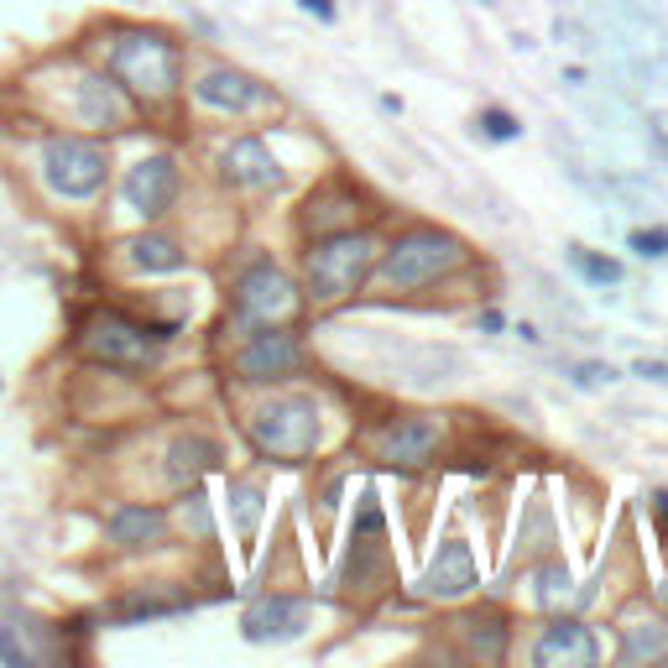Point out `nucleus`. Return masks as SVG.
Returning <instances> with one entry per match:
<instances>
[{
  "label": "nucleus",
  "instance_id": "32",
  "mask_svg": "<svg viewBox=\"0 0 668 668\" xmlns=\"http://www.w3.org/2000/svg\"><path fill=\"white\" fill-rule=\"evenodd\" d=\"M303 11H313L319 22H334V0H298Z\"/></svg>",
  "mask_w": 668,
  "mask_h": 668
},
{
  "label": "nucleus",
  "instance_id": "26",
  "mask_svg": "<svg viewBox=\"0 0 668 668\" xmlns=\"http://www.w3.org/2000/svg\"><path fill=\"white\" fill-rule=\"evenodd\" d=\"M0 664H11V668L37 664V658H32V647L22 643V627H0Z\"/></svg>",
  "mask_w": 668,
  "mask_h": 668
},
{
  "label": "nucleus",
  "instance_id": "9",
  "mask_svg": "<svg viewBox=\"0 0 668 668\" xmlns=\"http://www.w3.org/2000/svg\"><path fill=\"white\" fill-rule=\"evenodd\" d=\"M596 658H600L596 632L574 617H559L553 627H544V637L533 647V664L538 668H596Z\"/></svg>",
  "mask_w": 668,
  "mask_h": 668
},
{
  "label": "nucleus",
  "instance_id": "10",
  "mask_svg": "<svg viewBox=\"0 0 668 668\" xmlns=\"http://www.w3.org/2000/svg\"><path fill=\"white\" fill-rule=\"evenodd\" d=\"M172 199H178V167H172V157H142L126 172V204L142 219H157Z\"/></svg>",
  "mask_w": 668,
  "mask_h": 668
},
{
  "label": "nucleus",
  "instance_id": "11",
  "mask_svg": "<svg viewBox=\"0 0 668 668\" xmlns=\"http://www.w3.org/2000/svg\"><path fill=\"white\" fill-rule=\"evenodd\" d=\"M439 418H397L392 429L382 433V460L392 470H424L439 450Z\"/></svg>",
  "mask_w": 668,
  "mask_h": 668
},
{
  "label": "nucleus",
  "instance_id": "21",
  "mask_svg": "<svg viewBox=\"0 0 668 668\" xmlns=\"http://www.w3.org/2000/svg\"><path fill=\"white\" fill-rule=\"evenodd\" d=\"M668 653V632L658 621H637L627 627V643H621V664H637V658H664Z\"/></svg>",
  "mask_w": 668,
  "mask_h": 668
},
{
  "label": "nucleus",
  "instance_id": "3",
  "mask_svg": "<svg viewBox=\"0 0 668 668\" xmlns=\"http://www.w3.org/2000/svg\"><path fill=\"white\" fill-rule=\"evenodd\" d=\"M309 287L319 303H339V298H350L360 283H366V272L377 266V240L371 236H356V230H339V236L319 240L309 246Z\"/></svg>",
  "mask_w": 668,
  "mask_h": 668
},
{
  "label": "nucleus",
  "instance_id": "5",
  "mask_svg": "<svg viewBox=\"0 0 668 668\" xmlns=\"http://www.w3.org/2000/svg\"><path fill=\"white\" fill-rule=\"evenodd\" d=\"M251 439L272 460H303V454H313V444H319V407H313V397H272L251 418Z\"/></svg>",
  "mask_w": 668,
  "mask_h": 668
},
{
  "label": "nucleus",
  "instance_id": "23",
  "mask_svg": "<svg viewBox=\"0 0 668 668\" xmlns=\"http://www.w3.org/2000/svg\"><path fill=\"white\" fill-rule=\"evenodd\" d=\"M476 126H480V136H491V142H517L523 136V120L512 116V110H501V105H486Z\"/></svg>",
  "mask_w": 668,
  "mask_h": 668
},
{
  "label": "nucleus",
  "instance_id": "19",
  "mask_svg": "<svg viewBox=\"0 0 668 668\" xmlns=\"http://www.w3.org/2000/svg\"><path fill=\"white\" fill-rule=\"evenodd\" d=\"M126 251H131V262L142 266V272H178L183 266L178 240H167V236H136Z\"/></svg>",
  "mask_w": 668,
  "mask_h": 668
},
{
  "label": "nucleus",
  "instance_id": "30",
  "mask_svg": "<svg viewBox=\"0 0 668 668\" xmlns=\"http://www.w3.org/2000/svg\"><path fill=\"white\" fill-rule=\"evenodd\" d=\"M632 377H643V382L668 386V360H647V356H637V360H632Z\"/></svg>",
  "mask_w": 668,
  "mask_h": 668
},
{
  "label": "nucleus",
  "instance_id": "6",
  "mask_svg": "<svg viewBox=\"0 0 668 668\" xmlns=\"http://www.w3.org/2000/svg\"><path fill=\"white\" fill-rule=\"evenodd\" d=\"M43 167H48V183L63 193V199H90V193H99V183H105L110 157H105V146L90 142V136H52V142L43 146Z\"/></svg>",
  "mask_w": 668,
  "mask_h": 668
},
{
  "label": "nucleus",
  "instance_id": "2",
  "mask_svg": "<svg viewBox=\"0 0 668 668\" xmlns=\"http://www.w3.org/2000/svg\"><path fill=\"white\" fill-rule=\"evenodd\" d=\"M167 339V330H152L142 319H131V313L120 309H99L84 319V330H79V350L99 366H126V371H142L157 360V345Z\"/></svg>",
  "mask_w": 668,
  "mask_h": 668
},
{
  "label": "nucleus",
  "instance_id": "15",
  "mask_svg": "<svg viewBox=\"0 0 668 668\" xmlns=\"http://www.w3.org/2000/svg\"><path fill=\"white\" fill-rule=\"evenodd\" d=\"M225 178L240 189H283V167L257 136H240V142L225 146Z\"/></svg>",
  "mask_w": 668,
  "mask_h": 668
},
{
  "label": "nucleus",
  "instance_id": "31",
  "mask_svg": "<svg viewBox=\"0 0 668 668\" xmlns=\"http://www.w3.org/2000/svg\"><path fill=\"white\" fill-rule=\"evenodd\" d=\"M653 512H658V544L668 549V491H658V497H653Z\"/></svg>",
  "mask_w": 668,
  "mask_h": 668
},
{
  "label": "nucleus",
  "instance_id": "28",
  "mask_svg": "<svg viewBox=\"0 0 668 668\" xmlns=\"http://www.w3.org/2000/svg\"><path fill=\"white\" fill-rule=\"evenodd\" d=\"M564 596H570V574L559 570V564H549V570L538 574V600H544V606H559Z\"/></svg>",
  "mask_w": 668,
  "mask_h": 668
},
{
  "label": "nucleus",
  "instance_id": "16",
  "mask_svg": "<svg viewBox=\"0 0 668 668\" xmlns=\"http://www.w3.org/2000/svg\"><path fill=\"white\" fill-rule=\"evenodd\" d=\"M167 533V512L163 506H120L116 517H110V538H116L120 549H146V544H157Z\"/></svg>",
  "mask_w": 668,
  "mask_h": 668
},
{
  "label": "nucleus",
  "instance_id": "13",
  "mask_svg": "<svg viewBox=\"0 0 668 668\" xmlns=\"http://www.w3.org/2000/svg\"><path fill=\"white\" fill-rule=\"evenodd\" d=\"M246 637L251 643H272V637H298L303 627H309V600L298 596H266L257 600L251 611H246Z\"/></svg>",
  "mask_w": 668,
  "mask_h": 668
},
{
  "label": "nucleus",
  "instance_id": "1",
  "mask_svg": "<svg viewBox=\"0 0 668 668\" xmlns=\"http://www.w3.org/2000/svg\"><path fill=\"white\" fill-rule=\"evenodd\" d=\"M110 69H116L120 84H126L131 95H142L146 105L172 99L178 84H183V58H178V48L167 43L163 32H146V26L120 32L116 48H110Z\"/></svg>",
  "mask_w": 668,
  "mask_h": 668
},
{
  "label": "nucleus",
  "instance_id": "14",
  "mask_svg": "<svg viewBox=\"0 0 668 668\" xmlns=\"http://www.w3.org/2000/svg\"><path fill=\"white\" fill-rule=\"evenodd\" d=\"M465 591H476V553H470V544L450 538L439 549V559L429 564V574H424V596L454 600V596H465Z\"/></svg>",
  "mask_w": 668,
  "mask_h": 668
},
{
  "label": "nucleus",
  "instance_id": "17",
  "mask_svg": "<svg viewBox=\"0 0 668 668\" xmlns=\"http://www.w3.org/2000/svg\"><path fill=\"white\" fill-rule=\"evenodd\" d=\"M79 116H84V126H120L126 120L120 84H110V79H84L79 84Z\"/></svg>",
  "mask_w": 668,
  "mask_h": 668
},
{
  "label": "nucleus",
  "instance_id": "20",
  "mask_svg": "<svg viewBox=\"0 0 668 668\" xmlns=\"http://www.w3.org/2000/svg\"><path fill=\"white\" fill-rule=\"evenodd\" d=\"M570 266L591 287H617L621 283V262H617V257H600V251H591V246H570Z\"/></svg>",
  "mask_w": 668,
  "mask_h": 668
},
{
  "label": "nucleus",
  "instance_id": "24",
  "mask_svg": "<svg viewBox=\"0 0 668 668\" xmlns=\"http://www.w3.org/2000/svg\"><path fill=\"white\" fill-rule=\"evenodd\" d=\"M465 627H470V643H476L480 658H491V664H497V658H501V643H506V627H501L497 617H486V621H465Z\"/></svg>",
  "mask_w": 668,
  "mask_h": 668
},
{
  "label": "nucleus",
  "instance_id": "25",
  "mask_svg": "<svg viewBox=\"0 0 668 668\" xmlns=\"http://www.w3.org/2000/svg\"><path fill=\"white\" fill-rule=\"evenodd\" d=\"M627 246H632L643 262H664V257H668V230H664V225H653V230H632V236H627Z\"/></svg>",
  "mask_w": 668,
  "mask_h": 668
},
{
  "label": "nucleus",
  "instance_id": "18",
  "mask_svg": "<svg viewBox=\"0 0 668 668\" xmlns=\"http://www.w3.org/2000/svg\"><path fill=\"white\" fill-rule=\"evenodd\" d=\"M215 465H219L215 439H199V433H193V439H178V444H172V480H178V486L193 480L199 470H215Z\"/></svg>",
  "mask_w": 668,
  "mask_h": 668
},
{
  "label": "nucleus",
  "instance_id": "7",
  "mask_svg": "<svg viewBox=\"0 0 668 668\" xmlns=\"http://www.w3.org/2000/svg\"><path fill=\"white\" fill-rule=\"evenodd\" d=\"M298 287H293V277H287L283 266H272V262H257V266H246L240 272V283H236V313L246 319V324H283V319H293L298 313Z\"/></svg>",
  "mask_w": 668,
  "mask_h": 668
},
{
  "label": "nucleus",
  "instance_id": "22",
  "mask_svg": "<svg viewBox=\"0 0 668 668\" xmlns=\"http://www.w3.org/2000/svg\"><path fill=\"white\" fill-rule=\"evenodd\" d=\"M178 611H189V600L183 596H152V591H136V596L120 600V617L126 621H152V617H178Z\"/></svg>",
  "mask_w": 668,
  "mask_h": 668
},
{
  "label": "nucleus",
  "instance_id": "4",
  "mask_svg": "<svg viewBox=\"0 0 668 668\" xmlns=\"http://www.w3.org/2000/svg\"><path fill=\"white\" fill-rule=\"evenodd\" d=\"M465 262V246L444 230H407L382 262V277L392 293H407V287H429L439 277H450L454 266Z\"/></svg>",
  "mask_w": 668,
  "mask_h": 668
},
{
  "label": "nucleus",
  "instance_id": "12",
  "mask_svg": "<svg viewBox=\"0 0 668 668\" xmlns=\"http://www.w3.org/2000/svg\"><path fill=\"white\" fill-rule=\"evenodd\" d=\"M193 95H199V105H215V110H257V105H272V90L266 84H257L251 73L240 69H215L204 73L199 84H193Z\"/></svg>",
  "mask_w": 668,
  "mask_h": 668
},
{
  "label": "nucleus",
  "instance_id": "29",
  "mask_svg": "<svg viewBox=\"0 0 668 668\" xmlns=\"http://www.w3.org/2000/svg\"><path fill=\"white\" fill-rule=\"evenodd\" d=\"M574 382L580 386H611L617 382V371H611L606 360H585V366H574Z\"/></svg>",
  "mask_w": 668,
  "mask_h": 668
},
{
  "label": "nucleus",
  "instance_id": "8",
  "mask_svg": "<svg viewBox=\"0 0 668 668\" xmlns=\"http://www.w3.org/2000/svg\"><path fill=\"white\" fill-rule=\"evenodd\" d=\"M303 366V350H298V339L277 324H266L246 339V350L236 356V371L246 382H277V377H293Z\"/></svg>",
  "mask_w": 668,
  "mask_h": 668
},
{
  "label": "nucleus",
  "instance_id": "27",
  "mask_svg": "<svg viewBox=\"0 0 668 668\" xmlns=\"http://www.w3.org/2000/svg\"><path fill=\"white\" fill-rule=\"evenodd\" d=\"M230 501L240 512V533H257V517H262V497L251 486H230Z\"/></svg>",
  "mask_w": 668,
  "mask_h": 668
}]
</instances>
